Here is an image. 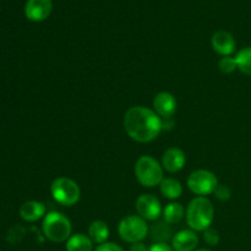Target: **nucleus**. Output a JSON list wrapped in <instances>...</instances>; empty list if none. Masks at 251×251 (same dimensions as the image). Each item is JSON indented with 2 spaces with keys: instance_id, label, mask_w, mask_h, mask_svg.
<instances>
[{
  "instance_id": "nucleus-14",
  "label": "nucleus",
  "mask_w": 251,
  "mask_h": 251,
  "mask_svg": "<svg viewBox=\"0 0 251 251\" xmlns=\"http://www.w3.org/2000/svg\"><path fill=\"white\" fill-rule=\"evenodd\" d=\"M19 213L22 220L26 221V222L33 223L44 218V216L47 215V208L44 203L41 202V201L31 200L22 203L19 210Z\"/></svg>"
},
{
  "instance_id": "nucleus-3",
  "label": "nucleus",
  "mask_w": 251,
  "mask_h": 251,
  "mask_svg": "<svg viewBox=\"0 0 251 251\" xmlns=\"http://www.w3.org/2000/svg\"><path fill=\"white\" fill-rule=\"evenodd\" d=\"M43 235L54 244L66 243V240L73 235V225L71 221L64 213L58 211L48 212L42 222Z\"/></svg>"
},
{
  "instance_id": "nucleus-4",
  "label": "nucleus",
  "mask_w": 251,
  "mask_h": 251,
  "mask_svg": "<svg viewBox=\"0 0 251 251\" xmlns=\"http://www.w3.org/2000/svg\"><path fill=\"white\" fill-rule=\"evenodd\" d=\"M135 178L144 188L159 186L164 179V169L161 162L152 156H141L137 158L134 167Z\"/></svg>"
},
{
  "instance_id": "nucleus-2",
  "label": "nucleus",
  "mask_w": 251,
  "mask_h": 251,
  "mask_svg": "<svg viewBox=\"0 0 251 251\" xmlns=\"http://www.w3.org/2000/svg\"><path fill=\"white\" fill-rule=\"evenodd\" d=\"M215 220V206L205 196H195L185 208V221L190 229L203 233L211 228Z\"/></svg>"
},
{
  "instance_id": "nucleus-13",
  "label": "nucleus",
  "mask_w": 251,
  "mask_h": 251,
  "mask_svg": "<svg viewBox=\"0 0 251 251\" xmlns=\"http://www.w3.org/2000/svg\"><path fill=\"white\" fill-rule=\"evenodd\" d=\"M199 237L193 229H181L173 235L171 247L174 251H195L199 245Z\"/></svg>"
},
{
  "instance_id": "nucleus-19",
  "label": "nucleus",
  "mask_w": 251,
  "mask_h": 251,
  "mask_svg": "<svg viewBox=\"0 0 251 251\" xmlns=\"http://www.w3.org/2000/svg\"><path fill=\"white\" fill-rule=\"evenodd\" d=\"M149 234L154 243H168V240H172L173 238L171 225L166 223L164 221L154 223L150 228Z\"/></svg>"
},
{
  "instance_id": "nucleus-8",
  "label": "nucleus",
  "mask_w": 251,
  "mask_h": 251,
  "mask_svg": "<svg viewBox=\"0 0 251 251\" xmlns=\"http://www.w3.org/2000/svg\"><path fill=\"white\" fill-rule=\"evenodd\" d=\"M135 210L140 217L144 218L145 221H150V222L158 221L163 212L161 201L152 194H141L136 199Z\"/></svg>"
},
{
  "instance_id": "nucleus-17",
  "label": "nucleus",
  "mask_w": 251,
  "mask_h": 251,
  "mask_svg": "<svg viewBox=\"0 0 251 251\" xmlns=\"http://www.w3.org/2000/svg\"><path fill=\"white\" fill-rule=\"evenodd\" d=\"M162 217H163L164 222L168 225H178L185 218V208L180 202H176V201L169 202L163 208Z\"/></svg>"
},
{
  "instance_id": "nucleus-23",
  "label": "nucleus",
  "mask_w": 251,
  "mask_h": 251,
  "mask_svg": "<svg viewBox=\"0 0 251 251\" xmlns=\"http://www.w3.org/2000/svg\"><path fill=\"white\" fill-rule=\"evenodd\" d=\"M213 194H215L216 199L220 201H228L232 198V190L229 189V186L225 185V184H218Z\"/></svg>"
},
{
  "instance_id": "nucleus-1",
  "label": "nucleus",
  "mask_w": 251,
  "mask_h": 251,
  "mask_svg": "<svg viewBox=\"0 0 251 251\" xmlns=\"http://www.w3.org/2000/svg\"><path fill=\"white\" fill-rule=\"evenodd\" d=\"M123 125L127 136L139 144L156 140L163 130V120L151 108L134 105L125 112Z\"/></svg>"
},
{
  "instance_id": "nucleus-20",
  "label": "nucleus",
  "mask_w": 251,
  "mask_h": 251,
  "mask_svg": "<svg viewBox=\"0 0 251 251\" xmlns=\"http://www.w3.org/2000/svg\"><path fill=\"white\" fill-rule=\"evenodd\" d=\"M238 70L247 76H251V47H245L235 54Z\"/></svg>"
},
{
  "instance_id": "nucleus-18",
  "label": "nucleus",
  "mask_w": 251,
  "mask_h": 251,
  "mask_svg": "<svg viewBox=\"0 0 251 251\" xmlns=\"http://www.w3.org/2000/svg\"><path fill=\"white\" fill-rule=\"evenodd\" d=\"M93 242L90 239V237L83 233H76L73 234L65 243L66 251H93Z\"/></svg>"
},
{
  "instance_id": "nucleus-15",
  "label": "nucleus",
  "mask_w": 251,
  "mask_h": 251,
  "mask_svg": "<svg viewBox=\"0 0 251 251\" xmlns=\"http://www.w3.org/2000/svg\"><path fill=\"white\" fill-rule=\"evenodd\" d=\"M87 235L90 237V239L92 240L93 244H103V243L108 242V239H109V227H108V225L104 221L96 220L88 226Z\"/></svg>"
},
{
  "instance_id": "nucleus-24",
  "label": "nucleus",
  "mask_w": 251,
  "mask_h": 251,
  "mask_svg": "<svg viewBox=\"0 0 251 251\" xmlns=\"http://www.w3.org/2000/svg\"><path fill=\"white\" fill-rule=\"evenodd\" d=\"M93 251H125L119 244L113 242H105L103 244L97 245Z\"/></svg>"
},
{
  "instance_id": "nucleus-11",
  "label": "nucleus",
  "mask_w": 251,
  "mask_h": 251,
  "mask_svg": "<svg viewBox=\"0 0 251 251\" xmlns=\"http://www.w3.org/2000/svg\"><path fill=\"white\" fill-rule=\"evenodd\" d=\"M211 47L221 56H230L235 51V39L232 33L225 29L216 31L211 38Z\"/></svg>"
},
{
  "instance_id": "nucleus-10",
  "label": "nucleus",
  "mask_w": 251,
  "mask_h": 251,
  "mask_svg": "<svg viewBox=\"0 0 251 251\" xmlns=\"http://www.w3.org/2000/svg\"><path fill=\"white\" fill-rule=\"evenodd\" d=\"M53 10L51 0H27L25 15L29 21L42 22L48 19Z\"/></svg>"
},
{
  "instance_id": "nucleus-22",
  "label": "nucleus",
  "mask_w": 251,
  "mask_h": 251,
  "mask_svg": "<svg viewBox=\"0 0 251 251\" xmlns=\"http://www.w3.org/2000/svg\"><path fill=\"white\" fill-rule=\"evenodd\" d=\"M202 239L203 242L207 245H210V247H216V245L220 244L221 237L218 230L213 229V228H208V229H206L205 232L202 233Z\"/></svg>"
},
{
  "instance_id": "nucleus-9",
  "label": "nucleus",
  "mask_w": 251,
  "mask_h": 251,
  "mask_svg": "<svg viewBox=\"0 0 251 251\" xmlns=\"http://www.w3.org/2000/svg\"><path fill=\"white\" fill-rule=\"evenodd\" d=\"M152 107L159 117L168 119L176 114L178 102H176V98L173 93L168 92V91H162L154 96Z\"/></svg>"
},
{
  "instance_id": "nucleus-25",
  "label": "nucleus",
  "mask_w": 251,
  "mask_h": 251,
  "mask_svg": "<svg viewBox=\"0 0 251 251\" xmlns=\"http://www.w3.org/2000/svg\"><path fill=\"white\" fill-rule=\"evenodd\" d=\"M149 251H174L168 243H153L149 247Z\"/></svg>"
},
{
  "instance_id": "nucleus-6",
  "label": "nucleus",
  "mask_w": 251,
  "mask_h": 251,
  "mask_svg": "<svg viewBox=\"0 0 251 251\" xmlns=\"http://www.w3.org/2000/svg\"><path fill=\"white\" fill-rule=\"evenodd\" d=\"M150 227L147 221L140 217L139 215H130L123 218L118 225V234L123 242L127 244L144 242L149 235Z\"/></svg>"
},
{
  "instance_id": "nucleus-12",
  "label": "nucleus",
  "mask_w": 251,
  "mask_h": 251,
  "mask_svg": "<svg viewBox=\"0 0 251 251\" xmlns=\"http://www.w3.org/2000/svg\"><path fill=\"white\" fill-rule=\"evenodd\" d=\"M185 152L179 149V147H169V149H167L161 159V164L163 169L171 174L180 172L185 167Z\"/></svg>"
},
{
  "instance_id": "nucleus-27",
  "label": "nucleus",
  "mask_w": 251,
  "mask_h": 251,
  "mask_svg": "<svg viewBox=\"0 0 251 251\" xmlns=\"http://www.w3.org/2000/svg\"><path fill=\"white\" fill-rule=\"evenodd\" d=\"M195 251H212V250H210V249H205V248H203V249H196Z\"/></svg>"
},
{
  "instance_id": "nucleus-21",
  "label": "nucleus",
  "mask_w": 251,
  "mask_h": 251,
  "mask_svg": "<svg viewBox=\"0 0 251 251\" xmlns=\"http://www.w3.org/2000/svg\"><path fill=\"white\" fill-rule=\"evenodd\" d=\"M218 69L222 74H226V75H229V74H233L235 70H238L237 61H235V58L230 56H222L218 61Z\"/></svg>"
},
{
  "instance_id": "nucleus-7",
  "label": "nucleus",
  "mask_w": 251,
  "mask_h": 251,
  "mask_svg": "<svg viewBox=\"0 0 251 251\" xmlns=\"http://www.w3.org/2000/svg\"><path fill=\"white\" fill-rule=\"evenodd\" d=\"M218 179L215 173L207 169H196L189 174L186 179V186L196 196H205L215 193L218 186Z\"/></svg>"
},
{
  "instance_id": "nucleus-26",
  "label": "nucleus",
  "mask_w": 251,
  "mask_h": 251,
  "mask_svg": "<svg viewBox=\"0 0 251 251\" xmlns=\"http://www.w3.org/2000/svg\"><path fill=\"white\" fill-rule=\"evenodd\" d=\"M129 251H149V248L146 247L144 242L134 243V244H130Z\"/></svg>"
},
{
  "instance_id": "nucleus-5",
  "label": "nucleus",
  "mask_w": 251,
  "mask_h": 251,
  "mask_svg": "<svg viewBox=\"0 0 251 251\" xmlns=\"http://www.w3.org/2000/svg\"><path fill=\"white\" fill-rule=\"evenodd\" d=\"M50 194L55 202L65 207H73L81 199L80 186L74 179L68 176L54 179L50 184Z\"/></svg>"
},
{
  "instance_id": "nucleus-16",
  "label": "nucleus",
  "mask_w": 251,
  "mask_h": 251,
  "mask_svg": "<svg viewBox=\"0 0 251 251\" xmlns=\"http://www.w3.org/2000/svg\"><path fill=\"white\" fill-rule=\"evenodd\" d=\"M159 191L163 195V198L168 199V200L174 201L178 200L183 195V185L180 181L176 178H164L159 184Z\"/></svg>"
}]
</instances>
